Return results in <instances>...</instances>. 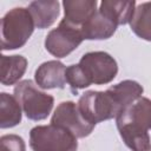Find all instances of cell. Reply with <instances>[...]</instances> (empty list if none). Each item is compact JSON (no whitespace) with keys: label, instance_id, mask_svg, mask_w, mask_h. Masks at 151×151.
Segmentation results:
<instances>
[{"label":"cell","instance_id":"cell-13","mask_svg":"<svg viewBox=\"0 0 151 151\" xmlns=\"http://www.w3.org/2000/svg\"><path fill=\"white\" fill-rule=\"evenodd\" d=\"M103 14L111 19L117 26L130 24L134 9L136 1H116V0H103L98 8Z\"/></svg>","mask_w":151,"mask_h":151},{"label":"cell","instance_id":"cell-11","mask_svg":"<svg viewBox=\"0 0 151 151\" xmlns=\"http://www.w3.org/2000/svg\"><path fill=\"white\" fill-rule=\"evenodd\" d=\"M116 29L117 25L98 9L96 14L83 25L80 32L84 40H105L111 38Z\"/></svg>","mask_w":151,"mask_h":151},{"label":"cell","instance_id":"cell-16","mask_svg":"<svg viewBox=\"0 0 151 151\" xmlns=\"http://www.w3.org/2000/svg\"><path fill=\"white\" fill-rule=\"evenodd\" d=\"M22 109L17 98L9 93H0V127L9 129L21 123Z\"/></svg>","mask_w":151,"mask_h":151},{"label":"cell","instance_id":"cell-17","mask_svg":"<svg viewBox=\"0 0 151 151\" xmlns=\"http://www.w3.org/2000/svg\"><path fill=\"white\" fill-rule=\"evenodd\" d=\"M130 27L138 38L151 41V1L139 4L136 7Z\"/></svg>","mask_w":151,"mask_h":151},{"label":"cell","instance_id":"cell-15","mask_svg":"<svg viewBox=\"0 0 151 151\" xmlns=\"http://www.w3.org/2000/svg\"><path fill=\"white\" fill-rule=\"evenodd\" d=\"M107 90L112 94V97L114 98V100L117 101L122 111L125 107L130 106L132 103H134L137 99H139L144 91L143 86L139 83L130 79L123 80L116 85H112Z\"/></svg>","mask_w":151,"mask_h":151},{"label":"cell","instance_id":"cell-2","mask_svg":"<svg viewBox=\"0 0 151 151\" xmlns=\"http://www.w3.org/2000/svg\"><path fill=\"white\" fill-rule=\"evenodd\" d=\"M35 24L28 8L14 7L1 18V50L22 47L34 31Z\"/></svg>","mask_w":151,"mask_h":151},{"label":"cell","instance_id":"cell-6","mask_svg":"<svg viewBox=\"0 0 151 151\" xmlns=\"http://www.w3.org/2000/svg\"><path fill=\"white\" fill-rule=\"evenodd\" d=\"M78 65L84 72L90 85H105L111 83L117 73L118 65L116 59L103 51H94L85 53Z\"/></svg>","mask_w":151,"mask_h":151},{"label":"cell","instance_id":"cell-8","mask_svg":"<svg viewBox=\"0 0 151 151\" xmlns=\"http://www.w3.org/2000/svg\"><path fill=\"white\" fill-rule=\"evenodd\" d=\"M51 124L67 129L77 138H85L90 136L96 126L84 118L78 105L71 100L61 101L57 106L52 114Z\"/></svg>","mask_w":151,"mask_h":151},{"label":"cell","instance_id":"cell-1","mask_svg":"<svg viewBox=\"0 0 151 151\" xmlns=\"http://www.w3.org/2000/svg\"><path fill=\"white\" fill-rule=\"evenodd\" d=\"M116 124L123 142L131 151H147L151 145V99H137L116 117Z\"/></svg>","mask_w":151,"mask_h":151},{"label":"cell","instance_id":"cell-9","mask_svg":"<svg viewBox=\"0 0 151 151\" xmlns=\"http://www.w3.org/2000/svg\"><path fill=\"white\" fill-rule=\"evenodd\" d=\"M66 66L59 60L42 63L34 73L35 84L44 90L64 88L66 85Z\"/></svg>","mask_w":151,"mask_h":151},{"label":"cell","instance_id":"cell-12","mask_svg":"<svg viewBox=\"0 0 151 151\" xmlns=\"http://www.w3.org/2000/svg\"><path fill=\"white\" fill-rule=\"evenodd\" d=\"M60 4L55 0H37L28 5L35 27L44 29L52 26L60 13Z\"/></svg>","mask_w":151,"mask_h":151},{"label":"cell","instance_id":"cell-19","mask_svg":"<svg viewBox=\"0 0 151 151\" xmlns=\"http://www.w3.org/2000/svg\"><path fill=\"white\" fill-rule=\"evenodd\" d=\"M0 151H26V144L18 134H4L0 137Z\"/></svg>","mask_w":151,"mask_h":151},{"label":"cell","instance_id":"cell-5","mask_svg":"<svg viewBox=\"0 0 151 151\" xmlns=\"http://www.w3.org/2000/svg\"><path fill=\"white\" fill-rule=\"evenodd\" d=\"M77 105L84 118L93 125L116 118L122 112V109L109 90L87 91L83 93Z\"/></svg>","mask_w":151,"mask_h":151},{"label":"cell","instance_id":"cell-4","mask_svg":"<svg viewBox=\"0 0 151 151\" xmlns=\"http://www.w3.org/2000/svg\"><path fill=\"white\" fill-rule=\"evenodd\" d=\"M32 151H77V137L59 125H38L29 131Z\"/></svg>","mask_w":151,"mask_h":151},{"label":"cell","instance_id":"cell-20","mask_svg":"<svg viewBox=\"0 0 151 151\" xmlns=\"http://www.w3.org/2000/svg\"><path fill=\"white\" fill-rule=\"evenodd\" d=\"M147 151H151V146H150V147H149V150H147Z\"/></svg>","mask_w":151,"mask_h":151},{"label":"cell","instance_id":"cell-7","mask_svg":"<svg viewBox=\"0 0 151 151\" xmlns=\"http://www.w3.org/2000/svg\"><path fill=\"white\" fill-rule=\"evenodd\" d=\"M83 40L84 38L79 28L61 20L58 27L50 31L46 35L45 48L55 58H65L72 53L83 42Z\"/></svg>","mask_w":151,"mask_h":151},{"label":"cell","instance_id":"cell-18","mask_svg":"<svg viewBox=\"0 0 151 151\" xmlns=\"http://www.w3.org/2000/svg\"><path fill=\"white\" fill-rule=\"evenodd\" d=\"M65 76H66V83L71 86L73 92H77L78 90L90 86L84 72L81 71V68L78 64H73V65H70L68 67H66Z\"/></svg>","mask_w":151,"mask_h":151},{"label":"cell","instance_id":"cell-14","mask_svg":"<svg viewBox=\"0 0 151 151\" xmlns=\"http://www.w3.org/2000/svg\"><path fill=\"white\" fill-rule=\"evenodd\" d=\"M27 59L22 55H1V84L11 86L18 83L25 74Z\"/></svg>","mask_w":151,"mask_h":151},{"label":"cell","instance_id":"cell-3","mask_svg":"<svg viewBox=\"0 0 151 151\" xmlns=\"http://www.w3.org/2000/svg\"><path fill=\"white\" fill-rule=\"evenodd\" d=\"M25 116L34 122L46 119L54 105V98L41 91L37 84L26 79L19 81L14 87V94Z\"/></svg>","mask_w":151,"mask_h":151},{"label":"cell","instance_id":"cell-10","mask_svg":"<svg viewBox=\"0 0 151 151\" xmlns=\"http://www.w3.org/2000/svg\"><path fill=\"white\" fill-rule=\"evenodd\" d=\"M96 0H65L63 1L64 18L63 20L79 29L86 24L98 11Z\"/></svg>","mask_w":151,"mask_h":151}]
</instances>
